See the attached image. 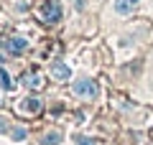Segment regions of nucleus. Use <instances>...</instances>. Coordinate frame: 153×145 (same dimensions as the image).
Here are the masks:
<instances>
[{
    "instance_id": "9d476101",
    "label": "nucleus",
    "mask_w": 153,
    "mask_h": 145,
    "mask_svg": "<svg viewBox=\"0 0 153 145\" xmlns=\"http://www.w3.org/2000/svg\"><path fill=\"white\" fill-rule=\"evenodd\" d=\"M10 138H13V140H23V138H26V130H23V127H16V130L10 132Z\"/></svg>"
},
{
    "instance_id": "20e7f679",
    "label": "nucleus",
    "mask_w": 153,
    "mask_h": 145,
    "mask_svg": "<svg viewBox=\"0 0 153 145\" xmlns=\"http://www.w3.org/2000/svg\"><path fill=\"white\" fill-rule=\"evenodd\" d=\"M5 51L8 54H23V51H26V38H21V36L8 38L5 41Z\"/></svg>"
},
{
    "instance_id": "423d86ee",
    "label": "nucleus",
    "mask_w": 153,
    "mask_h": 145,
    "mask_svg": "<svg viewBox=\"0 0 153 145\" xmlns=\"http://www.w3.org/2000/svg\"><path fill=\"white\" fill-rule=\"evenodd\" d=\"M51 74L56 76V79H69L71 76V69L66 64H61V61H54V64H51Z\"/></svg>"
},
{
    "instance_id": "9b49d317",
    "label": "nucleus",
    "mask_w": 153,
    "mask_h": 145,
    "mask_svg": "<svg viewBox=\"0 0 153 145\" xmlns=\"http://www.w3.org/2000/svg\"><path fill=\"white\" fill-rule=\"evenodd\" d=\"M76 143H79V145H94V140H89V138H76Z\"/></svg>"
},
{
    "instance_id": "1a4fd4ad",
    "label": "nucleus",
    "mask_w": 153,
    "mask_h": 145,
    "mask_svg": "<svg viewBox=\"0 0 153 145\" xmlns=\"http://www.w3.org/2000/svg\"><path fill=\"white\" fill-rule=\"evenodd\" d=\"M59 140H61V132H59V130H54V132H49L44 138V145H56Z\"/></svg>"
},
{
    "instance_id": "6e6552de",
    "label": "nucleus",
    "mask_w": 153,
    "mask_h": 145,
    "mask_svg": "<svg viewBox=\"0 0 153 145\" xmlns=\"http://www.w3.org/2000/svg\"><path fill=\"white\" fill-rule=\"evenodd\" d=\"M0 84H3V89H5V92H13V89H16V81L8 76L5 69H0Z\"/></svg>"
},
{
    "instance_id": "0eeeda50",
    "label": "nucleus",
    "mask_w": 153,
    "mask_h": 145,
    "mask_svg": "<svg viewBox=\"0 0 153 145\" xmlns=\"http://www.w3.org/2000/svg\"><path fill=\"white\" fill-rule=\"evenodd\" d=\"M23 84H26L28 89H41V87H44V79L38 74H26L23 76Z\"/></svg>"
},
{
    "instance_id": "f8f14e48",
    "label": "nucleus",
    "mask_w": 153,
    "mask_h": 145,
    "mask_svg": "<svg viewBox=\"0 0 153 145\" xmlns=\"http://www.w3.org/2000/svg\"><path fill=\"white\" fill-rule=\"evenodd\" d=\"M0 132H5V122H0Z\"/></svg>"
},
{
    "instance_id": "39448f33",
    "label": "nucleus",
    "mask_w": 153,
    "mask_h": 145,
    "mask_svg": "<svg viewBox=\"0 0 153 145\" xmlns=\"http://www.w3.org/2000/svg\"><path fill=\"white\" fill-rule=\"evenodd\" d=\"M21 109L26 115H36L38 109H41V99H36V97H28V99H23L21 102Z\"/></svg>"
},
{
    "instance_id": "7ed1b4c3",
    "label": "nucleus",
    "mask_w": 153,
    "mask_h": 145,
    "mask_svg": "<svg viewBox=\"0 0 153 145\" xmlns=\"http://www.w3.org/2000/svg\"><path fill=\"white\" fill-rule=\"evenodd\" d=\"M138 5V0H115L112 3V10L117 13V16H128V13H133Z\"/></svg>"
},
{
    "instance_id": "f257e3e1",
    "label": "nucleus",
    "mask_w": 153,
    "mask_h": 145,
    "mask_svg": "<svg viewBox=\"0 0 153 145\" xmlns=\"http://www.w3.org/2000/svg\"><path fill=\"white\" fill-rule=\"evenodd\" d=\"M71 92H74L76 97H87V99H94L97 97V81L94 79H76L74 84H71Z\"/></svg>"
},
{
    "instance_id": "f03ea898",
    "label": "nucleus",
    "mask_w": 153,
    "mask_h": 145,
    "mask_svg": "<svg viewBox=\"0 0 153 145\" xmlns=\"http://www.w3.org/2000/svg\"><path fill=\"white\" fill-rule=\"evenodd\" d=\"M41 16H44L46 23H56L61 18V5L56 3V0H46L44 8H41Z\"/></svg>"
}]
</instances>
